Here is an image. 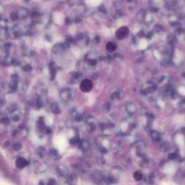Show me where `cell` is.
Here are the masks:
<instances>
[{"mask_svg":"<svg viewBox=\"0 0 185 185\" xmlns=\"http://www.w3.org/2000/svg\"><path fill=\"white\" fill-rule=\"evenodd\" d=\"M50 111L54 114H59L61 112L60 106L57 103H53L50 106Z\"/></svg>","mask_w":185,"mask_h":185,"instance_id":"cell-12","label":"cell"},{"mask_svg":"<svg viewBox=\"0 0 185 185\" xmlns=\"http://www.w3.org/2000/svg\"><path fill=\"white\" fill-rule=\"evenodd\" d=\"M120 95H121V92H113V93L111 94V98L112 99L115 100V99H121V96H120Z\"/></svg>","mask_w":185,"mask_h":185,"instance_id":"cell-22","label":"cell"},{"mask_svg":"<svg viewBox=\"0 0 185 185\" xmlns=\"http://www.w3.org/2000/svg\"><path fill=\"white\" fill-rule=\"evenodd\" d=\"M56 172L59 174V176L64 177L67 176L69 174V169L67 166H66L64 164L58 165L56 168Z\"/></svg>","mask_w":185,"mask_h":185,"instance_id":"cell-7","label":"cell"},{"mask_svg":"<svg viewBox=\"0 0 185 185\" xmlns=\"http://www.w3.org/2000/svg\"><path fill=\"white\" fill-rule=\"evenodd\" d=\"M5 105V101L2 98H0V106H2Z\"/></svg>","mask_w":185,"mask_h":185,"instance_id":"cell-28","label":"cell"},{"mask_svg":"<svg viewBox=\"0 0 185 185\" xmlns=\"http://www.w3.org/2000/svg\"><path fill=\"white\" fill-rule=\"evenodd\" d=\"M104 109H105L106 111H109L111 109V104L109 103H106L105 105H104Z\"/></svg>","mask_w":185,"mask_h":185,"instance_id":"cell-25","label":"cell"},{"mask_svg":"<svg viewBox=\"0 0 185 185\" xmlns=\"http://www.w3.org/2000/svg\"><path fill=\"white\" fill-rule=\"evenodd\" d=\"M92 54H88L87 56H85V62L87 64H89L90 66H95L96 65V63H97V60H96V57L95 56H92Z\"/></svg>","mask_w":185,"mask_h":185,"instance_id":"cell-10","label":"cell"},{"mask_svg":"<svg viewBox=\"0 0 185 185\" xmlns=\"http://www.w3.org/2000/svg\"><path fill=\"white\" fill-rule=\"evenodd\" d=\"M97 125V119H95L93 117H88L87 119H86V125H87L88 129L89 131H93L96 128Z\"/></svg>","mask_w":185,"mask_h":185,"instance_id":"cell-6","label":"cell"},{"mask_svg":"<svg viewBox=\"0 0 185 185\" xmlns=\"http://www.w3.org/2000/svg\"><path fill=\"white\" fill-rule=\"evenodd\" d=\"M15 165H16L17 168L19 169H23L26 167L28 165V161L26 159L23 158V157H18L15 161Z\"/></svg>","mask_w":185,"mask_h":185,"instance_id":"cell-8","label":"cell"},{"mask_svg":"<svg viewBox=\"0 0 185 185\" xmlns=\"http://www.w3.org/2000/svg\"><path fill=\"white\" fill-rule=\"evenodd\" d=\"M9 17H10L11 20L13 21V22H15V21H17V20H19L18 15H17V13H12L10 14V15H9Z\"/></svg>","mask_w":185,"mask_h":185,"instance_id":"cell-20","label":"cell"},{"mask_svg":"<svg viewBox=\"0 0 185 185\" xmlns=\"http://www.w3.org/2000/svg\"><path fill=\"white\" fill-rule=\"evenodd\" d=\"M25 2H30L31 0H25Z\"/></svg>","mask_w":185,"mask_h":185,"instance_id":"cell-29","label":"cell"},{"mask_svg":"<svg viewBox=\"0 0 185 185\" xmlns=\"http://www.w3.org/2000/svg\"><path fill=\"white\" fill-rule=\"evenodd\" d=\"M96 143H97L98 147H99L100 148V151H101L102 153L108 152L110 145V142L109 140H108L107 137H98Z\"/></svg>","mask_w":185,"mask_h":185,"instance_id":"cell-1","label":"cell"},{"mask_svg":"<svg viewBox=\"0 0 185 185\" xmlns=\"http://www.w3.org/2000/svg\"><path fill=\"white\" fill-rule=\"evenodd\" d=\"M17 15H18L19 19H25L29 15V12L26 8L25 7H22L19 9L18 11L17 12Z\"/></svg>","mask_w":185,"mask_h":185,"instance_id":"cell-11","label":"cell"},{"mask_svg":"<svg viewBox=\"0 0 185 185\" xmlns=\"http://www.w3.org/2000/svg\"><path fill=\"white\" fill-rule=\"evenodd\" d=\"M22 32L20 30L18 27H13V35L15 38H18L22 35Z\"/></svg>","mask_w":185,"mask_h":185,"instance_id":"cell-19","label":"cell"},{"mask_svg":"<svg viewBox=\"0 0 185 185\" xmlns=\"http://www.w3.org/2000/svg\"><path fill=\"white\" fill-rule=\"evenodd\" d=\"M13 148L16 151H20L21 148H22V145H21L20 143H15V144L13 145Z\"/></svg>","mask_w":185,"mask_h":185,"instance_id":"cell-23","label":"cell"},{"mask_svg":"<svg viewBox=\"0 0 185 185\" xmlns=\"http://www.w3.org/2000/svg\"><path fill=\"white\" fill-rule=\"evenodd\" d=\"M78 145H79L80 148L81 149L82 151H87L88 149H89L90 147V144L89 143L87 140H82L79 142V143H78Z\"/></svg>","mask_w":185,"mask_h":185,"instance_id":"cell-13","label":"cell"},{"mask_svg":"<svg viewBox=\"0 0 185 185\" xmlns=\"http://www.w3.org/2000/svg\"><path fill=\"white\" fill-rule=\"evenodd\" d=\"M1 123L4 124V125H8L9 123V119L7 117H4L2 119H1Z\"/></svg>","mask_w":185,"mask_h":185,"instance_id":"cell-24","label":"cell"},{"mask_svg":"<svg viewBox=\"0 0 185 185\" xmlns=\"http://www.w3.org/2000/svg\"><path fill=\"white\" fill-rule=\"evenodd\" d=\"M92 178L93 181L96 183H98L100 182H101L102 180H103V176L102 175L101 173H94L92 175Z\"/></svg>","mask_w":185,"mask_h":185,"instance_id":"cell-15","label":"cell"},{"mask_svg":"<svg viewBox=\"0 0 185 185\" xmlns=\"http://www.w3.org/2000/svg\"><path fill=\"white\" fill-rule=\"evenodd\" d=\"M106 49L107 52H109L110 53L114 52L115 50L117 49V46L113 42H109L106 45Z\"/></svg>","mask_w":185,"mask_h":185,"instance_id":"cell-14","label":"cell"},{"mask_svg":"<svg viewBox=\"0 0 185 185\" xmlns=\"http://www.w3.org/2000/svg\"><path fill=\"white\" fill-rule=\"evenodd\" d=\"M125 108H126V111H127V112L129 115L135 114L137 111L136 106L135 105V103H132V102H129V103L126 104Z\"/></svg>","mask_w":185,"mask_h":185,"instance_id":"cell-9","label":"cell"},{"mask_svg":"<svg viewBox=\"0 0 185 185\" xmlns=\"http://www.w3.org/2000/svg\"><path fill=\"white\" fill-rule=\"evenodd\" d=\"M156 90V86L152 82H147L141 87V92L145 95L154 92Z\"/></svg>","mask_w":185,"mask_h":185,"instance_id":"cell-2","label":"cell"},{"mask_svg":"<svg viewBox=\"0 0 185 185\" xmlns=\"http://www.w3.org/2000/svg\"><path fill=\"white\" fill-rule=\"evenodd\" d=\"M60 97L64 103H69L72 100V91L70 88H63L60 90Z\"/></svg>","mask_w":185,"mask_h":185,"instance_id":"cell-3","label":"cell"},{"mask_svg":"<svg viewBox=\"0 0 185 185\" xmlns=\"http://www.w3.org/2000/svg\"><path fill=\"white\" fill-rule=\"evenodd\" d=\"M23 70L25 71V72H30V71L32 70V67H31L29 65H26V66H25L23 68Z\"/></svg>","mask_w":185,"mask_h":185,"instance_id":"cell-26","label":"cell"},{"mask_svg":"<svg viewBox=\"0 0 185 185\" xmlns=\"http://www.w3.org/2000/svg\"><path fill=\"white\" fill-rule=\"evenodd\" d=\"M19 119H20L19 114H13V119L14 120V121H17V120H19Z\"/></svg>","mask_w":185,"mask_h":185,"instance_id":"cell-27","label":"cell"},{"mask_svg":"<svg viewBox=\"0 0 185 185\" xmlns=\"http://www.w3.org/2000/svg\"><path fill=\"white\" fill-rule=\"evenodd\" d=\"M151 136L152 137V139L155 141H160L161 140V135L158 132L156 131H153L151 132Z\"/></svg>","mask_w":185,"mask_h":185,"instance_id":"cell-17","label":"cell"},{"mask_svg":"<svg viewBox=\"0 0 185 185\" xmlns=\"http://www.w3.org/2000/svg\"><path fill=\"white\" fill-rule=\"evenodd\" d=\"M93 88V83L89 79H84L80 84V88L82 92H88Z\"/></svg>","mask_w":185,"mask_h":185,"instance_id":"cell-4","label":"cell"},{"mask_svg":"<svg viewBox=\"0 0 185 185\" xmlns=\"http://www.w3.org/2000/svg\"><path fill=\"white\" fill-rule=\"evenodd\" d=\"M133 177L136 181H140L143 177V173H142L140 171H137V172H135V173H134Z\"/></svg>","mask_w":185,"mask_h":185,"instance_id":"cell-18","label":"cell"},{"mask_svg":"<svg viewBox=\"0 0 185 185\" xmlns=\"http://www.w3.org/2000/svg\"><path fill=\"white\" fill-rule=\"evenodd\" d=\"M49 155H50L51 157H53V158H55V157H57L58 155V151L56 150V149H51L50 151H49Z\"/></svg>","mask_w":185,"mask_h":185,"instance_id":"cell-21","label":"cell"},{"mask_svg":"<svg viewBox=\"0 0 185 185\" xmlns=\"http://www.w3.org/2000/svg\"><path fill=\"white\" fill-rule=\"evenodd\" d=\"M107 122V121H106ZM113 128V125H111V123L110 122H103L101 124V129L103 131H106L109 130V129Z\"/></svg>","mask_w":185,"mask_h":185,"instance_id":"cell-16","label":"cell"},{"mask_svg":"<svg viewBox=\"0 0 185 185\" xmlns=\"http://www.w3.org/2000/svg\"><path fill=\"white\" fill-rule=\"evenodd\" d=\"M129 29L127 27H121L120 28H119L116 33V36L118 39H120V40H122V39L125 38L126 37L129 35Z\"/></svg>","mask_w":185,"mask_h":185,"instance_id":"cell-5","label":"cell"}]
</instances>
